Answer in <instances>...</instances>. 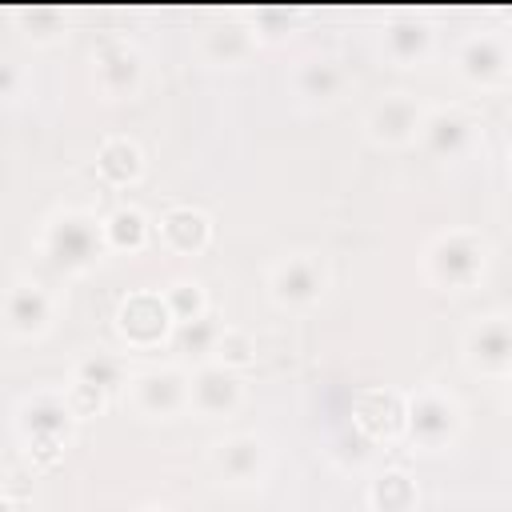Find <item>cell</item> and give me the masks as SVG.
I'll return each instance as SVG.
<instances>
[{
    "label": "cell",
    "mask_w": 512,
    "mask_h": 512,
    "mask_svg": "<svg viewBox=\"0 0 512 512\" xmlns=\"http://www.w3.org/2000/svg\"><path fill=\"white\" fill-rule=\"evenodd\" d=\"M216 348H220V360H224V364H244L248 352H252V344H248L244 332H224Z\"/></svg>",
    "instance_id": "2e32d148"
},
{
    "label": "cell",
    "mask_w": 512,
    "mask_h": 512,
    "mask_svg": "<svg viewBox=\"0 0 512 512\" xmlns=\"http://www.w3.org/2000/svg\"><path fill=\"white\" fill-rule=\"evenodd\" d=\"M484 264V244L476 236H464V232H452V236H440L428 252V272L436 284H448V288H464Z\"/></svg>",
    "instance_id": "6da1fadb"
},
{
    "label": "cell",
    "mask_w": 512,
    "mask_h": 512,
    "mask_svg": "<svg viewBox=\"0 0 512 512\" xmlns=\"http://www.w3.org/2000/svg\"><path fill=\"white\" fill-rule=\"evenodd\" d=\"M212 464L228 484H248L264 468V444L256 436H228L212 444Z\"/></svg>",
    "instance_id": "8992f818"
},
{
    "label": "cell",
    "mask_w": 512,
    "mask_h": 512,
    "mask_svg": "<svg viewBox=\"0 0 512 512\" xmlns=\"http://www.w3.org/2000/svg\"><path fill=\"white\" fill-rule=\"evenodd\" d=\"M4 316H8V328L20 332V336H32V332H44L48 328V316H52V300L44 296L40 284H16L4 300Z\"/></svg>",
    "instance_id": "52a82bcc"
},
{
    "label": "cell",
    "mask_w": 512,
    "mask_h": 512,
    "mask_svg": "<svg viewBox=\"0 0 512 512\" xmlns=\"http://www.w3.org/2000/svg\"><path fill=\"white\" fill-rule=\"evenodd\" d=\"M132 400L140 412H152V416H172L188 404V376L176 372V368H156V372H144L132 380Z\"/></svg>",
    "instance_id": "3957f363"
},
{
    "label": "cell",
    "mask_w": 512,
    "mask_h": 512,
    "mask_svg": "<svg viewBox=\"0 0 512 512\" xmlns=\"http://www.w3.org/2000/svg\"><path fill=\"white\" fill-rule=\"evenodd\" d=\"M124 236H128L132 244L144 240V216L132 212V208H120V212L108 220V240H112V244H124Z\"/></svg>",
    "instance_id": "9a60e30c"
},
{
    "label": "cell",
    "mask_w": 512,
    "mask_h": 512,
    "mask_svg": "<svg viewBox=\"0 0 512 512\" xmlns=\"http://www.w3.org/2000/svg\"><path fill=\"white\" fill-rule=\"evenodd\" d=\"M416 132H420V108H412V100L404 92L384 96L368 112V136L380 144H408Z\"/></svg>",
    "instance_id": "5b68a950"
},
{
    "label": "cell",
    "mask_w": 512,
    "mask_h": 512,
    "mask_svg": "<svg viewBox=\"0 0 512 512\" xmlns=\"http://www.w3.org/2000/svg\"><path fill=\"white\" fill-rule=\"evenodd\" d=\"M468 364L480 372H492V376H500L508 368V336H504L500 320L468 332Z\"/></svg>",
    "instance_id": "30bf717a"
},
{
    "label": "cell",
    "mask_w": 512,
    "mask_h": 512,
    "mask_svg": "<svg viewBox=\"0 0 512 512\" xmlns=\"http://www.w3.org/2000/svg\"><path fill=\"white\" fill-rule=\"evenodd\" d=\"M160 236H164V244H172L180 252H196L208 244V220L192 208H172L160 224Z\"/></svg>",
    "instance_id": "7c38bea8"
},
{
    "label": "cell",
    "mask_w": 512,
    "mask_h": 512,
    "mask_svg": "<svg viewBox=\"0 0 512 512\" xmlns=\"http://www.w3.org/2000/svg\"><path fill=\"white\" fill-rule=\"evenodd\" d=\"M268 288H272V300L276 304H284V308H308L324 292V268L312 256H288V260H280L272 268Z\"/></svg>",
    "instance_id": "7a4b0ae2"
},
{
    "label": "cell",
    "mask_w": 512,
    "mask_h": 512,
    "mask_svg": "<svg viewBox=\"0 0 512 512\" xmlns=\"http://www.w3.org/2000/svg\"><path fill=\"white\" fill-rule=\"evenodd\" d=\"M52 232H60V244H52V256H56L60 264H68V268L92 264L96 244H80V236H96V224H92L88 216L68 212V216H60V220L52 224Z\"/></svg>",
    "instance_id": "9c48e42d"
},
{
    "label": "cell",
    "mask_w": 512,
    "mask_h": 512,
    "mask_svg": "<svg viewBox=\"0 0 512 512\" xmlns=\"http://www.w3.org/2000/svg\"><path fill=\"white\" fill-rule=\"evenodd\" d=\"M240 380L224 368V364H212V368H200L196 380H188V404L212 420V416H228L236 404H240Z\"/></svg>",
    "instance_id": "277c9868"
},
{
    "label": "cell",
    "mask_w": 512,
    "mask_h": 512,
    "mask_svg": "<svg viewBox=\"0 0 512 512\" xmlns=\"http://www.w3.org/2000/svg\"><path fill=\"white\" fill-rule=\"evenodd\" d=\"M100 172L112 180V184H128L140 176V152L136 144L128 140H108L104 152H100Z\"/></svg>",
    "instance_id": "4fadbf2b"
},
{
    "label": "cell",
    "mask_w": 512,
    "mask_h": 512,
    "mask_svg": "<svg viewBox=\"0 0 512 512\" xmlns=\"http://www.w3.org/2000/svg\"><path fill=\"white\" fill-rule=\"evenodd\" d=\"M168 316L172 312H168V304L160 296H148V312H140V296H132L120 308V332L140 344V328H148V344H152V340H160L168 332Z\"/></svg>",
    "instance_id": "8fae6325"
},
{
    "label": "cell",
    "mask_w": 512,
    "mask_h": 512,
    "mask_svg": "<svg viewBox=\"0 0 512 512\" xmlns=\"http://www.w3.org/2000/svg\"><path fill=\"white\" fill-rule=\"evenodd\" d=\"M372 500H376V508H384V512H408L412 500H416V488L408 484V476L388 472V476H380V484L372 488Z\"/></svg>",
    "instance_id": "5bb4252c"
},
{
    "label": "cell",
    "mask_w": 512,
    "mask_h": 512,
    "mask_svg": "<svg viewBox=\"0 0 512 512\" xmlns=\"http://www.w3.org/2000/svg\"><path fill=\"white\" fill-rule=\"evenodd\" d=\"M432 428H440V444L460 428V408L452 400H444L440 392H424L412 404V436H420L424 444H432Z\"/></svg>",
    "instance_id": "ba28073f"
}]
</instances>
